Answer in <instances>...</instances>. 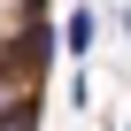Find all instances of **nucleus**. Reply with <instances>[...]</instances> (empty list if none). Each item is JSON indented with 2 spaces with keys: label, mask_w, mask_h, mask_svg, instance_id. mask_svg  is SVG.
Instances as JSON below:
<instances>
[{
  "label": "nucleus",
  "mask_w": 131,
  "mask_h": 131,
  "mask_svg": "<svg viewBox=\"0 0 131 131\" xmlns=\"http://www.w3.org/2000/svg\"><path fill=\"white\" fill-rule=\"evenodd\" d=\"M93 39H100V8H77V16H70V23H62V46H70V54H77V62H85V54H93Z\"/></svg>",
  "instance_id": "1"
},
{
  "label": "nucleus",
  "mask_w": 131,
  "mask_h": 131,
  "mask_svg": "<svg viewBox=\"0 0 131 131\" xmlns=\"http://www.w3.org/2000/svg\"><path fill=\"white\" fill-rule=\"evenodd\" d=\"M16 93H31V77H23V85H16V77H8V70H0V108H8V100H16Z\"/></svg>",
  "instance_id": "2"
},
{
  "label": "nucleus",
  "mask_w": 131,
  "mask_h": 131,
  "mask_svg": "<svg viewBox=\"0 0 131 131\" xmlns=\"http://www.w3.org/2000/svg\"><path fill=\"white\" fill-rule=\"evenodd\" d=\"M123 131H131V123H123Z\"/></svg>",
  "instance_id": "3"
}]
</instances>
